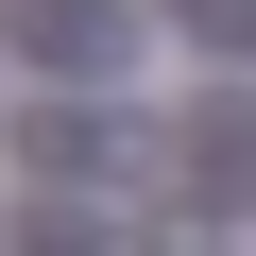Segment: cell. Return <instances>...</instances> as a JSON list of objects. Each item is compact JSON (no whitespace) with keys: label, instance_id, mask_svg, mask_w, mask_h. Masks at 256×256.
<instances>
[{"label":"cell","instance_id":"obj_2","mask_svg":"<svg viewBox=\"0 0 256 256\" xmlns=\"http://www.w3.org/2000/svg\"><path fill=\"white\" fill-rule=\"evenodd\" d=\"M188 137H205V188L239 205V188H256V102H205V120H188Z\"/></svg>","mask_w":256,"mask_h":256},{"label":"cell","instance_id":"obj_1","mask_svg":"<svg viewBox=\"0 0 256 256\" xmlns=\"http://www.w3.org/2000/svg\"><path fill=\"white\" fill-rule=\"evenodd\" d=\"M18 52L34 68H102V52H137V0H18Z\"/></svg>","mask_w":256,"mask_h":256}]
</instances>
